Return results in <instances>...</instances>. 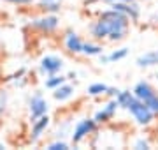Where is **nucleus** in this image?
Here are the masks:
<instances>
[{
  "instance_id": "f257e3e1",
  "label": "nucleus",
  "mask_w": 158,
  "mask_h": 150,
  "mask_svg": "<svg viewBox=\"0 0 158 150\" xmlns=\"http://www.w3.org/2000/svg\"><path fill=\"white\" fill-rule=\"evenodd\" d=\"M130 32V18L123 12L107 7L98 12V16L90 25V34L93 41H107V42H119L127 39Z\"/></svg>"
},
{
  "instance_id": "f03ea898",
  "label": "nucleus",
  "mask_w": 158,
  "mask_h": 150,
  "mask_svg": "<svg viewBox=\"0 0 158 150\" xmlns=\"http://www.w3.org/2000/svg\"><path fill=\"white\" fill-rule=\"evenodd\" d=\"M127 111H128L130 117L135 120V124H139V126H142V127L151 126L153 122H155V117H156L151 110H149V106H148L144 101H141V99H137V97L130 103Z\"/></svg>"
},
{
  "instance_id": "7ed1b4c3",
  "label": "nucleus",
  "mask_w": 158,
  "mask_h": 150,
  "mask_svg": "<svg viewBox=\"0 0 158 150\" xmlns=\"http://www.w3.org/2000/svg\"><path fill=\"white\" fill-rule=\"evenodd\" d=\"M97 129H98V124L93 120V117L91 118H81V120L74 126V129L70 131V141L72 145H81L85 139H88L91 134L97 133Z\"/></svg>"
},
{
  "instance_id": "20e7f679",
  "label": "nucleus",
  "mask_w": 158,
  "mask_h": 150,
  "mask_svg": "<svg viewBox=\"0 0 158 150\" xmlns=\"http://www.w3.org/2000/svg\"><path fill=\"white\" fill-rule=\"evenodd\" d=\"M49 110V104L48 101L44 99L42 92H34V95L28 99V115H30V120L34 122L37 120L39 117L46 115Z\"/></svg>"
},
{
  "instance_id": "39448f33",
  "label": "nucleus",
  "mask_w": 158,
  "mask_h": 150,
  "mask_svg": "<svg viewBox=\"0 0 158 150\" xmlns=\"http://www.w3.org/2000/svg\"><path fill=\"white\" fill-rule=\"evenodd\" d=\"M63 58H60L58 55H46V57L40 58V65L39 69L42 74L51 76V74H60L63 69Z\"/></svg>"
},
{
  "instance_id": "423d86ee",
  "label": "nucleus",
  "mask_w": 158,
  "mask_h": 150,
  "mask_svg": "<svg viewBox=\"0 0 158 150\" xmlns=\"http://www.w3.org/2000/svg\"><path fill=\"white\" fill-rule=\"evenodd\" d=\"M58 25H60V20H58L56 14H49V12H46L44 16L40 18H35V20H32V27L37 30H40V32H55V30L58 29Z\"/></svg>"
},
{
  "instance_id": "0eeeda50",
  "label": "nucleus",
  "mask_w": 158,
  "mask_h": 150,
  "mask_svg": "<svg viewBox=\"0 0 158 150\" xmlns=\"http://www.w3.org/2000/svg\"><path fill=\"white\" fill-rule=\"evenodd\" d=\"M109 7H113L116 11L127 14L130 18V21H139V18L142 14V9L137 0H134V2H116V4H111Z\"/></svg>"
},
{
  "instance_id": "6e6552de",
  "label": "nucleus",
  "mask_w": 158,
  "mask_h": 150,
  "mask_svg": "<svg viewBox=\"0 0 158 150\" xmlns=\"http://www.w3.org/2000/svg\"><path fill=\"white\" fill-rule=\"evenodd\" d=\"M83 44H85V41L81 39V35L77 32H74V30H67L65 32V35H63V46H65V50L69 53L81 55L83 53Z\"/></svg>"
},
{
  "instance_id": "1a4fd4ad",
  "label": "nucleus",
  "mask_w": 158,
  "mask_h": 150,
  "mask_svg": "<svg viewBox=\"0 0 158 150\" xmlns=\"http://www.w3.org/2000/svg\"><path fill=\"white\" fill-rule=\"evenodd\" d=\"M49 124H51V118L48 117V113L32 122V129H30V139H32V143L39 141V139L44 136L46 129L49 127Z\"/></svg>"
},
{
  "instance_id": "9d476101",
  "label": "nucleus",
  "mask_w": 158,
  "mask_h": 150,
  "mask_svg": "<svg viewBox=\"0 0 158 150\" xmlns=\"http://www.w3.org/2000/svg\"><path fill=\"white\" fill-rule=\"evenodd\" d=\"M132 92H134V95H135L137 99H141V101H149V99L153 97V95H156V90L148 83V81H137L135 85H134V88H132Z\"/></svg>"
},
{
  "instance_id": "9b49d317",
  "label": "nucleus",
  "mask_w": 158,
  "mask_h": 150,
  "mask_svg": "<svg viewBox=\"0 0 158 150\" xmlns=\"http://www.w3.org/2000/svg\"><path fill=\"white\" fill-rule=\"evenodd\" d=\"M128 57V48H118V50H113L111 53H102L100 57V64L102 65H109V64H114V62H119V60H125Z\"/></svg>"
},
{
  "instance_id": "f8f14e48",
  "label": "nucleus",
  "mask_w": 158,
  "mask_h": 150,
  "mask_svg": "<svg viewBox=\"0 0 158 150\" xmlns=\"http://www.w3.org/2000/svg\"><path fill=\"white\" fill-rule=\"evenodd\" d=\"M135 64H137V67H141V69L158 65V50H149V51L139 55L135 58Z\"/></svg>"
},
{
  "instance_id": "ddd939ff",
  "label": "nucleus",
  "mask_w": 158,
  "mask_h": 150,
  "mask_svg": "<svg viewBox=\"0 0 158 150\" xmlns=\"http://www.w3.org/2000/svg\"><path fill=\"white\" fill-rule=\"evenodd\" d=\"M74 92H76V88H74V85H70V83H63V85H60L58 88H55L53 90V99L55 101H58V103H65V101H69V99L74 95Z\"/></svg>"
},
{
  "instance_id": "4468645a",
  "label": "nucleus",
  "mask_w": 158,
  "mask_h": 150,
  "mask_svg": "<svg viewBox=\"0 0 158 150\" xmlns=\"http://www.w3.org/2000/svg\"><path fill=\"white\" fill-rule=\"evenodd\" d=\"M102 53H104V46L98 44V41L93 42V41H88L83 44V53L81 55H85V57H100Z\"/></svg>"
},
{
  "instance_id": "2eb2a0df",
  "label": "nucleus",
  "mask_w": 158,
  "mask_h": 150,
  "mask_svg": "<svg viewBox=\"0 0 158 150\" xmlns=\"http://www.w3.org/2000/svg\"><path fill=\"white\" fill-rule=\"evenodd\" d=\"M67 80L69 78L67 76H63V74H51V76H46L44 85H46L48 90H55V88H58L60 85H63Z\"/></svg>"
},
{
  "instance_id": "dca6fc26",
  "label": "nucleus",
  "mask_w": 158,
  "mask_h": 150,
  "mask_svg": "<svg viewBox=\"0 0 158 150\" xmlns=\"http://www.w3.org/2000/svg\"><path fill=\"white\" fill-rule=\"evenodd\" d=\"M134 99H135V95H134L132 90H119L118 95H116V101H118V104H119L121 110H127Z\"/></svg>"
},
{
  "instance_id": "f3484780",
  "label": "nucleus",
  "mask_w": 158,
  "mask_h": 150,
  "mask_svg": "<svg viewBox=\"0 0 158 150\" xmlns=\"http://www.w3.org/2000/svg\"><path fill=\"white\" fill-rule=\"evenodd\" d=\"M107 88H109V85L102 83V81H97V83H91L86 92H88V95H90V97H100V95H106Z\"/></svg>"
},
{
  "instance_id": "a211bd4d",
  "label": "nucleus",
  "mask_w": 158,
  "mask_h": 150,
  "mask_svg": "<svg viewBox=\"0 0 158 150\" xmlns=\"http://www.w3.org/2000/svg\"><path fill=\"white\" fill-rule=\"evenodd\" d=\"M60 2H62V0H39V7L44 12L56 14V12L60 11Z\"/></svg>"
},
{
  "instance_id": "6ab92c4d",
  "label": "nucleus",
  "mask_w": 158,
  "mask_h": 150,
  "mask_svg": "<svg viewBox=\"0 0 158 150\" xmlns=\"http://www.w3.org/2000/svg\"><path fill=\"white\" fill-rule=\"evenodd\" d=\"M93 120H95L98 126H104V124H107V122L113 120V117H111L107 111L102 108V110H97V111H95V115H93Z\"/></svg>"
},
{
  "instance_id": "aec40b11",
  "label": "nucleus",
  "mask_w": 158,
  "mask_h": 150,
  "mask_svg": "<svg viewBox=\"0 0 158 150\" xmlns=\"http://www.w3.org/2000/svg\"><path fill=\"white\" fill-rule=\"evenodd\" d=\"M46 148L48 150H67V148H70V145H69L65 139H55V141H51Z\"/></svg>"
},
{
  "instance_id": "412c9836",
  "label": "nucleus",
  "mask_w": 158,
  "mask_h": 150,
  "mask_svg": "<svg viewBox=\"0 0 158 150\" xmlns=\"http://www.w3.org/2000/svg\"><path fill=\"white\" fill-rule=\"evenodd\" d=\"M134 148H137V150H148V148H151V143H149V139H146V138H137L135 141H134Z\"/></svg>"
},
{
  "instance_id": "4be33fe9",
  "label": "nucleus",
  "mask_w": 158,
  "mask_h": 150,
  "mask_svg": "<svg viewBox=\"0 0 158 150\" xmlns=\"http://www.w3.org/2000/svg\"><path fill=\"white\" fill-rule=\"evenodd\" d=\"M7 104H9V92L7 90H0V115L7 110Z\"/></svg>"
},
{
  "instance_id": "5701e85b",
  "label": "nucleus",
  "mask_w": 158,
  "mask_h": 150,
  "mask_svg": "<svg viewBox=\"0 0 158 150\" xmlns=\"http://www.w3.org/2000/svg\"><path fill=\"white\" fill-rule=\"evenodd\" d=\"M146 104L149 106V110H151L155 115H158V94L156 95H153L149 101H146Z\"/></svg>"
},
{
  "instance_id": "b1692460",
  "label": "nucleus",
  "mask_w": 158,
  "mask_h": 150,
  "mask_svg": "<svg viewBox=\"0 0 158 150\" xmlns=\"http://www.w3.org/2000/svg\"><path fill=\"white\" fill-rule=\"evenodd\" d=\"M6 2L18 4V6H30V4H34V0H6Z\"/></svg>"
},
{
  "instance_id": "393cba45",
  "label": "nucleus",
  "mask_w": 158,
  "mask_h": 150,
  "mask_svg": "<svg viewBox=\"0 0 158 150\" xmlns=\"http://www.w3.org/2000/svg\"><path fill=\"white\" fill-rule=\"evenodd\" d=\"M118 92H119V88L109 87V88H107V92H106V95H107V97H116V95H118Z\"/></svg>"
},
{
  "instance_id": "a878e982",
  "label": "nucleus",
  "mask_w": 158,
  "mask_h": 150,
  "mask_svg": "<svg viewBox=\"0 0 158 150\" xmlns=\"http://www.w3.org/2000/svg\"><path fill=\"white\" fill-rule=\"evenodd\" d=\"M104 4H107V6H111V4H116V2H134V0H102Z\"/></svg>"
},
{
  "instance_id": "bb28decb",
  "label": "nucleus",
  "mask_w": 158,
  "mask_h": 150,
  "mask_svg": "<svg viewBox=\"0 0 158 150\" xmlns=\"http://www.w3.org/2000/svg\"><path fill=\"white\" fill-rule=\"evenodd\" d=\"M0 148H6V145H2V143H0Z\"/></svg>"
},
{
  "instance_id": "cd10ccee",
  "label": "nucleus",
  "mask_w": 158,
  "mask_h": 150,
  "mask_svg": "<svg viewBox=\"0 0 158 150\" xmlns=\"http://www.w3.org/2000/svg\"><path fill=\"white\" fill-rule=\"evenodd\" d=\"M156 80H158V73H156Z\"/></svg>"
},
{
  "instance_id": "c85d7f7f",
  "label": "nucleus",
  "mask_w": 158,
  "mask_h": 150,
  "mask_svg": "<svg viewBox=\"0 0 158 150\" xmlns=\"http://www.w3.org/2000/svg\"><path fill=\"white\" fill-rule=\"evenodd\" d=\"M144 2H148V0H144Z\"/></svg>"
}]
</instances>
